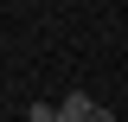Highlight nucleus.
<instances>
[{
  "label": "nucleus",
  "instance_id": "f257e3e1",
  "mask_svg": "<svg viewBox=\"0 0 128 122\" xmlns=\"http://www.w3.org/2000/svg\"><path fill=\"white\" fill-rule=\"evenodd\" d=\"M96 116V103H90V96H83V90H64V103H58V122H90Z\"/></svg>",
  "mask_w": 128,
  "mask_h": 122
},
{
  "label": "nucleus",
  "instance_id": "f03ea898",
  "mask_svg": "<svg viewBox=\"0 0 128 122\" xmlns=\"http://www.w3.org/2000/svg\"><path fill=\"white\" fill-rule=\"evenodd\" d=\"M26 122H58V103H32V109H26Z\"/></svg>",
  "mask_w": 128,
  "mask_h": 122
},
{
  "label": "nucleus",
  "instance_id": "7ed1b4c3",
  "mask_svg": "<svg viewBox=\"0 0 128 122\" xmlns=\"http://www.w3.org/2000/svg\"><path fill=\"white\" fill-rule=\"evenodd\" d=\"M90 122H115V109H96V116H90Z\"/></svg>",
  "mask_w": 128,
  "mask_h": 122
}]
</instances>
